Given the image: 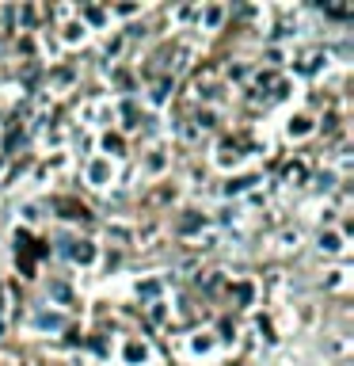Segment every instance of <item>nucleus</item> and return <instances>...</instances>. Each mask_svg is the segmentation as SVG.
Segmentation results:
<instances>
[]
</instances>
